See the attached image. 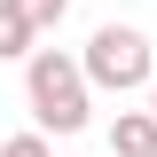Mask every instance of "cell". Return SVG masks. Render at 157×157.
Returning <instances> with one entry per match:
<instances>
[{"label":"cell","instance_id":"1","mask_svg":"<svg viewBox=\"0 0 157 157\" xmlns=\"http://www.w3.org/2000/svg\"><path fill=\"white\" fill-rule=\"evenodd\" d=\"M24 102H32L39 134H86V118H94V86H86L71 47H32L24 55Z\"/></svg>","mask_w":157,"mask_h":157},{"label":"cell","instance_id":"6","mask_svg":"<svg viewBox=\"0 0 157 157\" xmlns=\"http://www.w3.org/2000/svg\"><path fill=\"white\" fill-rule=\"evenodd\" d=\"M0 157H55V149H47V134L32 126V134H8V141H0Z\"/></svg>","mask_w":157,"mask_h":157},{"label":"cell","instance_id":"3","mask_svg":"<svg viewBox=\"0 0 157 157\" xmlns=\"http://www.w3.org/2000/svg\"><path fill=\"white\" fill-rule=\"evenodd\" d=\"M157 149V118L149 110H118L110 118V157H149Z\"/></svg>","mask_w":157,"mask_h":157},{"label":"cell","instance_id":"4","mask_svg":"<svg viewBox=\"0 0 157 157\" xmlns=\"http://www.w3.org/2000/svg\"><path fill=\"white\" fill-rule=\"evenodd\" d=\"M32 47H39V32L16 16V8H8V0H0V63H24Z\"/></svg>","mask_w":157,"mask_h":157},{"label":"cell","instance_id":"8","mask_svg":"<svg viewBox=\"0 0 157 157\" xmlns=\"http://www.w3.org/2000/svg\"><path fill=\"white\" fill-rule=\"evenodd\" d=\"M149 157H157V149H149Z\"/></svg>","mask_w":157,"mask_h":157},{"label":"cell","instance_id":"5","mask_svg":"<svg viewBox=\"0 0 157 157\" xmlns=\"http://www.w3.org/2000/svg\"><path fill=\"white\" fill-rule=\"evenodd\" d=\"M8 8H16V16H24V24H32V32H39V39H47V32H55V24H63V16H71V0H8Z\"/></svg>","mask_w":157,"mask_h":157},{"label":"cell","instance_id":"7","mask_svg":"<svg viewBox=\"0 0 157 157\" xmlns=\"http://www.w3.org/2000/svg\"><path fill=\"white\" fill-rule=\"evenodd\" d=\"M141 94H149V118H157V78H149V86H141Z\"/></svg>","mask_w":157,"mask_h":157},{"label":"cell","instance_id":"2","mask_svg":"<svg viewBox=\"0 0 157 157\" xmlns=\"http://www.w3.org/2000/svg\"><path fill=\"white\" fill-rule=\"evenodd\" d=\"M78 71H86V86L94 94H141L157 78V47H149V32L141 24H94L86 32V47H78Z\"/></svg>","mask_w":157,"mask_h":157}]
</instances>
